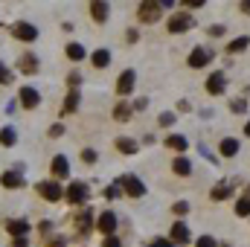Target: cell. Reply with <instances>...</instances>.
<instances>
[{
	"mask_svg": "<svg viewBox=\"0 0 250 247\" xmlns=\"http://www.w3.org/2000/svg\"><path fill=\"white\" fill-rule=\"evenodd\" d=\"M117 186L123 189L128 198H143V195H146V184H143L137 175H120V178H117Z\"/></svg>",
	"mask_w": 250,
	"mask_h": 247,
	"instance_id": "cell-1",
	"label": "cell"
},
{
	"mask_svg": "<svg viewBox=\"0 0 250 247\" xmlns=\"http://www.w3.org/2000/svg\"><path fill=\"white\" fill-rule=\"evenodd\" d=\"M35 192H38L44 201H50V204H59V201L64 198L62 184H59V181H53V178H50V181H41V184L35 186Z\"/></svg>",
	"mask_w": 250,
	"mask_h": 247,
	"instance_id": "cell-2",
	"label": "cell"
},
{
	"mask_svg": "<svg viewBox=\"0 0 250 247\" xmlns=\"http://www.w3.org/2000/svg\"><path fill=\"white\" fill-rule=\"evenodd\" d=\"M64 198L73 204V206H82L87 198H90V189H87V184H82V181H76V184L67 186V192H64Z\"/></svg>",
	"mask_w": 250,
	"mask_h": 247,
	"instance_id": "cell-3",
	"label": "cell"
},
{
	"mask_svg": "<svg viewBox=\"0 0 250 247\" xmlns=\"http://www.w3.org/2000/svg\"><path fill=\"white\" fill-rule=\"evenodd\" d=\"M12 38H18V41H38V26H32V23H26V21H18V23H12Z\"/></svg>",
	"mask_w": 250,
	"mask_h": 247,
	"instance_id": "cell-4",
	"label": "cell"
},
{
	"mask_svg": "<svg viewBox=\"0 0 250 247\" xmlns=\"http://www.w3.org/2000/svg\"><path fill=\"white\" fill-rule=\"evenodd\" d=\"M137 18H140L143 23H157V21H160V3H151V0L140 3V9H137Z\"/></svg>",
	"mask_w": 250,
	"mask_h": 247,
	"instance_id": "cell-5",
	"label": "cell"
},
{
	"mask_svg": "<svg viewBox=\"0 0 250 247\" xmlns=\"http://www.w3.org/2000/svg\"><path fill=\"white\" fill-rule=\"evenodd\" d=\"M18 99H21V108H26V111H35L38 105H41V93L35 90V87H21V93H18Z\"/></svg>",
	"mask_w": 250,
	"mask_h": 247,
	"instance_id": "cell-6",
	"label": "cell"
},
{
	"mask_svg": "<svg viewBox=\"0 0 250 247\" xmlns=\"http://www.w3.org/2000/svg\"><path fill=\"white\" fill-rule=\"evenodd\" d=\"M134 84H137V73H134V70H123L120 79H117V93H120V96H128V93L134 90Z\"/></svg>",
	"mask_w": 250,
	"mask_h": 247,
	"instance_id": "cell-7",
	"label": "cell"
},
{
	"mask_svg": "<svg viewBox=\"0 0 250 247\" xmlns=\"http://www.w3.org/2000/svg\"><path fill=\"white\" fill-rule=\"evenodd\" d=\"M192 23H195V18H192V15L178 12V15H172V18H169V32H187Z\"/></svg>",
	"mask_w": 250,
	"mask_h": 247,
	"instance_id": "cell-8",
	"label": "cell"
},
{
	"mask_svg": "<svg viewBox=\"0 0 250 247\" xmlns=\"http://www.w3.org/2000/svg\"><path fill=\"white\" fill-rule=\"evenodd\" d=\"M207 90H209L212 96H221V93L227 90V76H224V70H218V73H212V76L207 79Z\"/></svg>",
	"mask_w": 250,
	"mask_h": 247,
	"instance_id": "cell-9",
	"label": "cell"
},
{
	"mask_svg": "<svg viewBox=\"0 0 250 247\" xmlns=\"http://www.w3.org/2000/svg\"><path fill=\"white\" fill-rule=\"evenodd\" d=\"M96 227L105 233V236H114L117 233V215L111 212V209H105L102 215H99V221H96Z\"/></svg>",
	"mask_w": 250,
	"mask_h": 247,
	"instance_id": "cell-10",
	"label": "cell"
},
{
	"mask_svg": "<svg viewBox=\"0 0 250 247\" xmlns=\"http://www.w3.org/2000/svg\"><path fill=\"white\" fill-rule=\"evenodd\" d=\"M207 64H209V50L195 47V50L189 53V67H192V70H201V67H207Z\"/></svg>",
	"mask_w": 250,
	"mask_h": 247,
	"instance_id": "cell-11",
	"label": "cell"
},
{
	"mask_svg": "<svg viewBox=\"0 0 250 247\" xmlns=\"http://www.w3.org/2000/svg\"><path fill=\"white\" fill-rule=\"evenodd\" d=\"M108 15H111V6H108V3H102V0H93V3H90V18H93L96 23H105Z\"/></svg>",
	"mask_w": 250,
	"mask_h": 247,
	"instance_id": "cell-12",
	"label": "cell"
},
{
	"mask_svg": "<svg viewBox=\"0 0 250 247\" xmlns=\"http://www.w3.org/2000/svg\"><path fill=\"white\" fill-rule=\"evenodd\" d=\"M50 169H53V181H56V178H70V163H67L64 154H56V157H53V166H50Z\"/></svg>",
	"mask_w": 250,
	"mask_h": 247,
	"instance_id": "cell-13",
	"label": "cell"
},
{
	"mask_svg": "<svg viewBox=\"0 0 250 247\" xmlns=\"http://www.w3.org/2000/svg\"><path fill=\"white\" fill-rule=\"evenodd\" d=\"M76 230H79V236H87L90 230H93V212L84 206V212L76 218Z\"/></svg>",
	"mask_w": 250,
	"mask_h": 247,
	"instance_id": "cell-14",
	"label": "cell"
},
{
	"mask_svg": "<svg viewBox=\"0 0 250 247\" xmlns=\"http://www.w3.org/2000/svg\"><path fill=\"white\" fill-rule=\"evenodd\" d=\"M172 245H187L189 242V227L184 221H178V224H172V239H169Z\"/></svg>",
	"mask_w": 250,
	"mask_h": 247,
	"instance_id": "cell-15",
	"label": "cell"
},
{
	"mask_svg": "<svg viewBox=\"0 0 250 247\" xmlns=\"http://www.w3.org/2000/svg\"><path fill=\"white\" fill-rule=\"evenodd\" d=\"M6 230H9V236H12V239H23V236L29 233V224H26L23 218H18V221H9V224H6Z\"/></svg>",
	"mask_w": 250,
	"mask_h": 247,
	"instance_id": "cell-16",
	"label": "cell"
},
{
	"mask_svg": "<svg viewBox=\"0 0 250 247\" xmlns=\"http://www.w3.org/2000/svg\"><path fill=\"white\" fill-rule=\"evenodd\" d=\"M172 172H175V175H181V178H187V175H192V163H189L184 154H178V157L172 160Z\"/></svg>",
	"mask_w": 250,
	"mask_h": 247,
	"instance_id": "cell-17",
	"label": "cell"
},
{
	"mask_svg": "<svg viewBox=\"0 0 250 247\" xmlns=\"http://www.w3.org/2000/svg\"><path fill=\"white\" fill-rule=\"evenodd\" d=\"M218 151H221L224 157H236V154H239V140H236V137H224L221 145H218Z\"/></svg>",
	"mask_w": 250,
	"mask_h": 247,
	"instance_id": "cell-18",
	"label": "cell"
},
{
	"mask_svg": "<svg viewBox=\"0 0 250 247\" xmlns=\"http://www.w3.org/2000/svg\"><path fill=\"white\" fill-rule=\"evenodd\" d=\"M0 184L6 186V189H21L23 186V178H21V172H3L0 175Z\"/></svg>",
	"mask_w": 250,
	"mask_h": 247,
	"instance_id": "cell-19",
	"label": "cell"
},
{
	"mask_svg": "<svg viewBox=\"0 0 250 247\" xmlns=\"http://www.w3.org/2000/svg\"><path fill=\"white\" fill-rule=\"evenodd\" d=\"M248 47H250V35H239V38H233V41L227 44V53L236 56V53H245Z\"/></svg>",
	"mask_w": 250,
	"mask_h": 247,
	"instance_id": "cell-20",
	"label": "cell"
},
{
	"mask_svg": "<svg viewBox=\"0 0 250 247\" xmlns=\"http://www.w3.org/2000/svg\"><path fill=\"white\" fill-rule=\"evenodd\" d=\"M166 145H169L172 151L184 154V151H187V137H181V134H169V137H166Z\"/></svg>",
	"mask_w": 250,
	"mask_h": 247,
	"instance_id": "cell-21",
	"label": "cell"
},
{
	"mask_svg": "<svg viewBox=\"0 0 250 247\" xmlns=\"http://www.w3.org/2000/svg\"><path fill=\"white\" fill-rule=\"evenodd\" d=\"M137 148H140V143L131 140V137H120L117 140V151H123V154H137Z\"/></svg>",
	"mask_w": 250,
	"mask_h": 247,
	"instance_id": "cell-22",
	"label": "cell"
},
{
	"mask_svg": "<svg viewBox=\"0 0 250 247\" xmlns=\"http://www.w3.org/2000/svg\"><path fill=\"white\" fill-rule=\"evenodd\" d=\"M131 111H134V108H131L128 102H117V105H114V120H117V123H128V120H131Z\"/></svg>",
	"mask_w": 250,
	"mask_h": 247,
	"instance_id": "cell-23",
	"label": "cell"
},
{
	"mask_svg": "<svg viewBox=\"0 0 250 247\" xmlns=\"http://www.w3.org/2000/svg\"><path fill=\"white\" fill-rule=\"evenodd\" d=\"M90 62H93V67H99V70H105V67L111 64V50H96V53L90 56Z\"/></svg>",
	"mask_w": 250,
	"mask_h": 247,
	"instance_id": "cell-24",
	"label": "cell"
},
{
	"mask_svg": "<svg viewBox=\"0 0 250 247\" xmlns=\"http://www.w3.org/2000/svg\"><path fill=\"white\" fill-rule=\"evenodd\" d=\"M18 67H21L23 73H38V59H35L32 53H23V56H21V64H18Z\"/></svg>",
	"mask_w": 250,
	"mask_h": 247,
	"instance_id": "cell-25",
	"label": "cell"
},
{
	"mask_svg": "<svg viewBox=\"0 0 250 247\" xmlns=\"http://www.w3.org/2000/svg\"><path fill=\"white\" fill-rule=\"evenodd\" d=\"M209 198H212V201H227V198H230V184H224V181L215 184L212 192H209Z\"/></svg>",
	"mask_w": 250,
	"mask_h": 247,
	"instance_id": "cell-26",
	"label": "cell"
},
{
	"mask_svg": "<svg viewBox=\"0 0 250 247\" xmlns=\"http://www.w3.org/2000/svg\"><path fill=\"white\" fill-rule=\"evenodd\" d=\"M18 143V134H15V128H0V145H6V148H12Z\"/></svg>",
	"mask_w": 250,
	"mask_h": 247,
	"instance_id": "cell-27",
	"label": "cell"
},
{
	"mask_svg": "<svg viewBox=\"0 0 250 247\" xmlns=\"http://www.w3.org/2000/svg\"><path fill=\"white\" fill-rule=\"evenodd\" d=\"M79 102H82V96H79V90H70V93H67V99H64V114H73V111H76V108H79Z\"/></svg>",
	"mask_w": 250,
	"mask_h": 247,
	"instance_id": "cell-28",
	"label": "cell"
},
{
	"mask_svg": "<svg viewBox=\"0 0 250 247\" xmlns=\"http://www.w3.org/2000/svg\"><path fill=\"white\" fill-rule=\"evenodd\" d=\"M64 53H67V59H73V62H84V56H87L82 44H67V50H64Z\"/></svg>",
	"mask_w": 250,
	"mask_h": 247,
	"instance_id": "cell-29",
	"label": "cell"
},
{
	"mask_svg": "<svg viewBox=\"0 0 250 247\" xmlns=\"http://www.w3.org/2000/svg\"><path fill=\"white\" fill-rule=\"evenodd\" d=\"M236 215H250V195H242L239 201H236Z\"/></svg>",
	"mask_w": 250,
	"mask_h": 247,
	"instance_id": "cell-30",
	"label": "cell"
},
{
	"mask_svg": "<svg viewBox=\"0 0 250 247\" xmlns=\"http://www.w3.org/2000/svg\"><path fill=\"white\" fill-rule=\"evenodd\" d=\"M102 195H105V201H111V198H120V195H123V189H120V186H105V192H102Z\"/></svg>",
	"mask_w": 250,
	"mask_h": 247,
	"instance_id": "cell-31",
	"label": "cell"
},
{
	"mask_svg": "<svg viewBox=\"0 0 250 247\" xmlns=\"http://www.w3.org/2000/svg\"><path fill=\"white\" fill-rule=\"evenodd\" d=\"M195 247H218V242H215L212 236H201V239L195 242Z\"/></svg>",
	"mask_w": 250,
	"mask_h": 247,
	"instance_id": "cell-32",
	"label": "cell"
},
{
	"mask_svg": "<svg viewBox=\"0 0 250 247\" xmlns=\"http://www.w3.org/2000/svg\"><path fill=\"white\" fill-rule=\"evenodd\" d=\"M172 212H175V215H187V212H189V204H187V201H178V204H172Z\"/></svg>",
	"mask_w": 250,
	"mask_h": 247,
	"instance_id": "cell-33",
	"label": "cell"
},
{
	"mask_svg": "<svg viewBox=\"0 0 250 247\" xmlns=\"http://www.w3.org/2000/svg\"><path fill=\"white\" fill-rule=\"evenodd\" d=\"M230 111H233V114H245V111H248V102H245V99H236V102L230 105Z\"/></svg>",
	"mask_w": 250,
	"mask_h": 247,
	"instance_id": "cell-34",
	"label": "cell"
},
{
	"mask_svg": "<svg viewBox=\"0 0 250 247\" xmlns=\"http://www.w3.org/2000/svg\"><path fill=\"white\" fill-rule=\"evenodd\" d=\"M82 163H90V166H93V163H96V151H93V148H84V151H82Z\"/></svg>",
	"mask_w": 250,
	"mask_h": 247,
	"instance_id": "cell-35",
	"label": "cell"
},
{
	"mask_svg": "<svg viewBox=\"0 0 250 247\" xmlns=\"http://www.w3.org/2000/svg\"><path fill=\"white\" fill-rule=\"evenodd\" d=\"M9 82H12V70H6L0 62V84H9Z\"/></svg>",
	"mask_w": 250,
	"mask_h": 247,
	"instance_id": "cell-36",
	"label": "cell"
},
{
	"mask_svg": "<svg viewBox=\"0 0 250 247\" xmlns=\"http://www.w3.org/2000/svg\"><path fill=\"white\" fill-rule=\"evenodd\" d=\"M172 123H175V114H172V111H166V114H160V125H163V128H169Z\"/></svg>",
	"mask_w": 250,
	"mask_h": 247,
	"instance_id": "cell-37",
	"label": "cell"
},
{
	"mask_svg": "<svg viewBox=\"0 0 250 247\" xmlns=\"http://www.w3.org/2000/svg\"><path fill=\"white\" fill-rule=\"evenodd\" d=\"M67 84H70V87L76 90V87L82 84V76H79V73H70V76H67Z\"/></svg>",
	"mask_w": 250,
	"mask_h": 247,
	"instance_id": "cell-38",
	"label": "cell"
},
{
	"mask_svg": "<svg viewBox=\"0 0 250 247\" xmlns=\"http://www.w3.org/2000/svg\"><path fill=\"white\" fill-rule=\"evenodd\" d=\"M102 247H123V242H120L117 236H105V242H102Z\"/></svg>",
	"mask_w": 250,
	"mask_h": 247,
	"instance_id": "cell-39",
	"label": "cell"
},
{
	"mask_svg": "<svg viewBox=\"0 0 250 247\" xmlns=\"http://www.w3.org/2000/svg\"><path fill=\"white\" fill-rule=\"evenodd\" d=\"M207 32H209L212 38H218V35H224V26H221V23H215V26H209Z\"/></svg>",
	"mask_w": 250,
	"mask_h": 247,
	"instance_id": "cell-40",
	"label": "cell"
},
{
	"mask_svg": "<svg viewBox=\"0 0 250 247\" xmlns=\"http://www.w3.org/2000/svg\"><path fill=\"white\" fill-rule=\"evenodd\" d=\"M62 134H64V125H59V123H56L53 128H50V137H53V140H56V137H62Z\"/></svg>",
	"mask_w": 250,
	"mask_h": 247,
	"instance_id": "cell-41",
	"label": "cell"
},
{
	"mask_svg": "<svg viewBox=\"0 0 250 247\" xmlns=\"http://www.w3.org/2000/svg\"><path fill=\"white\" fill-rule=\"evenodd\" d=\"M148 247H172V242H169V239H154Z\"/></svg>",
	"mask_w": 250,
	"mask_h": 247,
	"instance_id": "cell-42",
	"label": "cell"
},
{
	"mask_svg": "<svg viewBox=\"0 0 250 247\" xmlns=\"http://www.w3.org/2000/svg\"><path fill=\"white\" fill-rule=\"evenodd\" d=\"M146 108H148V99H137L134 102V111H146Z\"/></svg>",
	"mask_w": 250,
	"mask_h": 247,
	"instance_id": "cell-43",
	"label": "cell"
},
{
	"mask_svg": "<svg viewBox=\"0 0 250 247\" xmlns=\"http://www.w3.org/2000/svg\"><path fill=\"white\" fill-rule=\"evenodd\" d=\"M201 154H204L209 163H218V160H215V154H209V148H207V145H201Z\"/></svg>",
	"mask_w": 250,
	"mask_h": 247,
	"instance_id": "cell-44",
	"label": "cell"
},
{
	"mask_svg": "<svg viewBox=\"0 0 250 247\" xmlns=\"http://www.w3.org/2000/svg\"><path fill=\"white\" fill-rule=\"evenodd\" d=\"M184 3H187L189 9H201L204 6V0H184Z\"/></svg>",
	"mask_w": 250,
	"mask_h": 247,
	"instance_id": "cell-45",
	"label": "cell"
},
{
	"mask_svg": "<svg viewBox=\"0 0 250 247\" xmlns=\"http://www.w3.org/2000/svg\"><path fill=\"white\" fill-rule=\"evenodd\" d=\"M125 38H128V41H131V44H134V41H137V38H140V35H137V29H128V32H125Z\"/></svg>",
	"mask_w": 250,
	"mask_h": 247,
	"instance_id": "cell-46",
	"label": "cell"
},
{
	"mask_svg": "<svg viewBox=\"0 0 250 247\" xmlns=\"http://www.w3.org/2000/svg\"><path fill=\"white\" fill-rule=\"evenodd\" d=\"M12 247H29L26 239H12Z\"/></svg>",
	"mask_w": 250,
	"mask_h": 247,
	"instance_id": "cell-47",
	"label": "cell"
},
{
	"mask_svg": "<svg viewBox=\"0 0 250 247\" xmlns=\"http://www.w3.org/2000/svg\"><path fill=\"white\" fill-rule=\"evenodd\" d=\"M178 111H192V108H189V102H187V99H181V102H178Z\"/></svg>",
	"mask_w": 250,
	"mask_h": 247,
	"instance_id": "cell-48",
	"label": "cell"
},
{
	"mask_svg": "<svg viewBox=\"0 0 250 247\" xmlns=\"http://www.w3.org/2000/svg\"><path fill=\"white\" fill-rule=\"evenodd\" d=\"M242 12H245V15L250 12V0H245V3H242Z\"/></svg>",
	"mask_w": 250,
	"mask_h": 247,
	"instance_id": "cell-49",
	"label": "cell"
},
{
	"mask_svg": "<svg viewBox=\"0 0 250 247\" xmlns=\"http://www.w3.org/2000/svg\"><path fill=\"white\" fill-rule=\"evenodd\" d=\"M245 134H248V137H250V123H248V125H245Z\"/></svg>",
	"mask_w": 250,
	"mask_h": 247,
	"instance_id": "cell-50",
	"label": "cell"
},
{
	"mask_svg": "<svg viewBox=\"0 0 250 247\" xmlns=\"http://www.w3.org/2000/svg\"><path fill=\"white\" fill-rule=\"evenodd\" d=\"M245 195H250V186H248V192H245Z\"/></svg>",
	"mask_w": 250,
	"mask_h": 247,
	"instance_id": "cell-51",
	"label": "cell"
}]
</instances>
